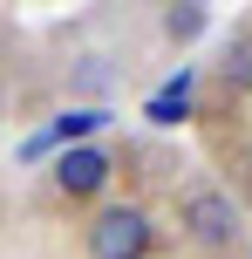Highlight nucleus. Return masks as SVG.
I'll return each instance as SVG.
<instances>
[{
    "instance_id": "1",
    "label": "nucleus",
    "mask_w": 252,
    "mask_h": 259,
    "mask_svg": "<svg viewBox=\"0 0 252 259\" xmlns=\"http://www.w3.org/2000/svg\"><path fill=\"white\" fill-rule=\"evenodd\" d=\"M177 246L191 259H239L245 252V219H239V205H232L225 184L191 178L184 191H177Z\"/></svg>"
},
{
    "instance_id": "2",
    "label": "nucleus",
    "mask_w": 252,
    "mask_h": 259,
    "mask_svg": "<svg viewBox=\"0 0 252 259\" xmlns=\"http://www.w3.org/2000/svg\"><path fill=\"white\" fill-rule=\"evenodd\" d=\"M116 143H68V150H55L48 178H41V205L48 211H95L109 198V184H116Z\"/></svg>"
},
{
    "instance_id": "3",
    "label": "nucleus",
    "mask_w": 252,
    "mask_h": 259,
    "mask_svg": "<svg viewBox=\"0 0 252 259\" xmlns=\"http://www.w3.org/2000/svg\"><path fill=\"white\" fill-rule=\"evenodd\" d=\"M82 259H157V211L143 198H103L82 219Z\"/></svg>"
},
{
    "instance_id": "4",
    "label": "nucleus",
    "mask_w": 252,
    "mask_h": 259,
    "mask_svg": "<svg viewBox=\"0 0 252 259\" xmlns=\"http://www.w3.org/2000/svg\"><path fill=\"white\" fill-rule=\"evenodd\" d=\"M212 89L232 96V103L252 96V21L225 34V48H218V62H212Z\"/></svg>"
},
{
    "instance_id": "5",
    "label": "nucleus",
    "mask_w": 252,
    "mask_h": 259,
    "mask_svg": "<svg viewBox=\"0 0 252 259\" xmlns=\"http://www.w3.org/2000/svg\"><path fill=\"white\" fill-rule=\"evenodd\" d=\"M109 82H116V68H109L103 55H75V62H68V89L75 96H103Z\"/></svg>"
},
{
    "instance_id": "6",
    "label": "nucleus",
    "mask_w": 252,
    "mask_h": 259,
    "mask_svg": "<svg viewBox=\"0 0 252 259\" xmlns=\"http://www.w3.org/2000/svg\"><path fill=\"white\" fill-rule=\"evenodd\" d=\"M205 27H212L205 7H171V14H164V34H171V41H198Z\"/></svg>"
}]
</instances>
